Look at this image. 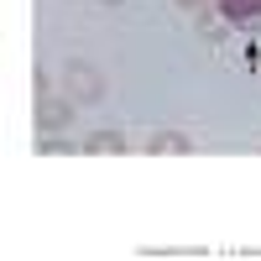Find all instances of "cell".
<instances>
[{"instance_id":"cell-1","label":"cell","mask_w":261,"mask_h":261,"mask_svg":"<svg viewBox=\"0 0 261 261\" xmlns=\"http://www.w3.org/2000/svg\"><path fill=\"white\" fill-rule=\"evenodd\" d=\"M63 84H68V99H79V105H99V99H105L99 68H89V63H79V58L63 68Z\"/></svg>"},{"instance_id":"cell-2","label":"cell","mask_w":261,"mask_h":261,"mask_svg":"<svg viewBox=\"0 0 261 261\" xmlns=\"http://www.w3.org/2000/svg\"><path fill=\"white\" fill-rule=\"evenodd\" d=\"M63 125H73V105L68 99H37V130H63Z\"/></svg>"},{"instance_id":"cell-3","label":"cell","mask_w":261,"mask_h":261,"mask_svg":"<svg viewBox=\"0 0 261 261\" xmlns=\"http://www.w3.org/2000/svg\"><path fill=\"white\" fill-rule=\"evenodd\" d=\"M84 151H89V157H94V151H105V157H120V151H125V136H120V130H94V136L84 141Z\"/></svg>"},{"instance_id":"cell-4","label":"cell","mask_w":261,"mask_h":261,"mask_svg":"<svg viewBox=\"0 0 261 261\" xmlns=\"http://www.w3.org/2000/svg\"><path fill=\"white\" fill-rule=\"evenodd\" d=\"M146 146L157 151V157H167V151H178V157H183V151H188V136H183V130H157Z\"/></svg>"},{"instance_id":"cell-5","label":"cell","mask_w":261,"mask_h":261,"mask_svg":"<svg viewBox=\"0 0 261 261\" xmlns=\"http://www.w3.org/2000/svg\"><path fill=\"white\" fill-rule=\"evenodd\" d=\"M37 151H53V157H68V151H73V141H63L58 130H42V136H37Z\"/></svg>"},{"instance_id":"cell-6","label":"cell","mask_w":261,"mask_h":261,"mask_svg":"<svg viewBox=\"0 0 261 261\" xmlns=\"http://www.w3.org/2000/svg\"><path fill=\"white\" fill-rule=\"evenodd\" d=\"M32 94H37V99H47V94H53V79H47V68H37V73H32Z\"/></svg>"},{"instance_id":"cell-7","label":"cell","mask_w":261,"mask_h":261,"mask_svg":"<svg viewBox=\"0 0 261 261\" xmlns=\"http://www.w3.org/2000/svg\"><path fill=\"white\" fill-rule=\"evenodd\" d=\"M178 6H188V11H193V6H204V0H178Z\"/></svg>"},{"instance_id":"cell-8","label":"cell","mask_w":261,"mask_h":261,"mask_svg":"<svg viewBox=\"0 0 261 261\" xmlns=\"http://www.w3.org/2000/svg\"><path fill=\"white\" fill-rule=\"evenodd\" d=\"M99 6H125V0H99Z\"/></svg>"}]
</instances>
